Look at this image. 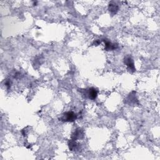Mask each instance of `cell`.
<instances>
[{"label":"cell","mask_w":160,"mask_h":160,"mask_svg":"<svg viewBox=\"0 0 160 160\" xmlns=\"http://www.w3.org/2000/svg\"><path fill=\"white\" fill-rule=\"evenodd\" d=\"M124 63L127 66L128 69L131 72L135 71V67L134 65L133 60L132 59L131 57L130 56H127L125 58Z\"/></svg>","instance_id":"cell-2"},{"label":"cell","mask_w":160,"mask_h":160,"mask_svg":"<svg viewBox=\"0 0 160 160\" xmlns=\"http://www.w3.org/2000/svg\"><path fill=\"white\" fill-rule=\"evenodd\" d=\"M77 118V115L73 111H68L64 113L60 118V120L64 122H73Z\"/></svg>","instance_id":"cell-1"},{"label":"cell","mask_w":160,"mask_h":160,"mask_svg":"<svg viewBox=\"0 0 160 160\" xmlns=\"http://www.w3.org/2000/svg\"><path fill=\"white\" fill-rule=\"evenodd\" d=\"M68 147L69 149L71 151H76L78 149V144L77 143L75 140H71L68 141Z\"/></svg>","instance_id":"cell-7"},{"label":"cell","mask_w":160,"mask_h":160,"mask_svg":"<svg viewBox=\"0 0 160 160\" xmlns=\"http://www.w3.org/2000/svg\"><path fill=\"white\" fill-rule=\"evenodd\" d=\"M5 85L6 87H7V88H10V87H11V82L10 79H7L5 81Z\"/></svg>","instance_id":"cell-9"},{"label":"cell","mask_w":160,"mask_h":160,"mask_svg":"<svg viewBox=\"0 0 160 160\" xmlns=\"http://www.w3.org/2000/svg\"><path fill=\"white\" fill-rule=\"evenodd\" d=\"M127 101H129V103H133V104H136V101H137L136 99V96H135V93L134 92H132V93L129 95L128 98H127Z\"/></svg>","instance_id":"cell-8"},{"label":"cell","mask_w":160,"mask_h":160,"mask_svg":"<svg viewBox=\"0 0 160 160\" xmlns=\"http://www.w3.org/2000/svg\"><path fill=\"white\" fill-rule=\"evenodd\" d=\"M87 91V96L90 98V100H94L96 99L98 96V90L96 89H95L94 88H89L88 90H86Z\"/></svg>","instance_id":"cell-3"},{"label":"cell","mask_w":160,"mask_h":160,"mask_svg":"<svg viewBox=\"0 0 160 160\" xmlns=\"http://www.w3.org/2000/svg\"><path fill=\"white\" fill-rule=\"evenodd\" d=\"M83 137V131L80 128L76 130L71 135V139L75 141L78 139L82 138Z\"/></svg>","instance_id":"cell-5"},{"label":"cell","mask_w":160,"mask_h":160,"mask_svg":"<svg viewBox=\"0 0 160 160\" xmlns=\"http://www.w3.org/2000/svg\"><path fill=\"white\" fill-rule=\"evenodd\" d=\"M108 9L111 13L112 14H115L117 12H118L119 10V7H118V5H116L115 3V2L111 1L109 4Z\"/></svg>","instance_id":"cell-6"},{"label":"cell","mask_w":160,"mask_h":160,"mask_svg":"<svg viewBox=\"0 0 160 160\" xmlns=\"http://www.w3.org/2000/svg\"><path fill=\"white\" fill-rule=\"evenodd\" d=\"M100 43H101V41H100L99 40H96V41H94V45L97 46V45H100Z\"/></svg>","instance_id":"cell-10"},{"label":"cell","mask_w":160,"mask_h":160,"mask_svg":"<svg viewBox=\"0 0 160 160\" xmlns=\"http://www.w3.org/2000/svg\"><path fill=\"white\" fill-rule=\"evenodd\" d=\"M103 41L104 43V45H105V50L106 51L114 50H116V49L118 48V45L115 43H113L110 41L109 40L103 39Z\"/></svg>","instance_id":"cell-4"}]
</instances>
